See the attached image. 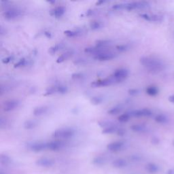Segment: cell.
<instances>
[{
    "label": "cell",
    "mask_w": 174,
    "mask_h": 174,
    "mask_svg": "<svg viewBox=\"0 0 174 174\" xmlns=\"http://www.w3.org/2000/svg\"><path fill=\"white\" fill-rule=\"evenodd\" d=\"M25 64H26V60L25 59L22 58L15 64L14 67H20L22 66H24Z\"/></svg>",
    "instance_id": "obj_39"
},
{
    "label": "cell",
    "mask_w": 174,
    "mask_h": 174,
    "mask_svg": "<svg viewBox=\"0 0 174 174\" xmlns=\"http://www.w3.org/2000/svg\"><path fill=\"white\" fill-rule=\"evenodd\" d=\"M124 146V143L122 142H115L107 144V148L111 152H117L123 148Z\"/></svg>",
    "instance_id": "obj_14"
},
{
    "label": "cell",
    "mask_w": 174,
    "mask_h": 174,
    "mask_svg": "<svg viewBox=\"0 0 174 174\" xmlns=\"http://www.w3.org/2000/svg\"><path fill=\"white\" fill-rule=\"evenodd\" d=\"M111 42L110 40H98L96 41V47L100 48H103V47L110 44Z\"/></svg>",
    "instance_id": "obj_25"
},
{
    "label": "cell",
    "mask_w": 174,
    "mask_h": 174,
    "mask_svg": "<svg viewBox=\"0 0 174 174\" xmlns=\"http://www.w3.org/2000/svg\"><path fill=\"white\" fill-rule=\"evenodd\" d=\"M48 110V107L46 106H38L35 107L34 110V114L35 116H40L45 114Z\"/></svg>",
    "instance_id": "obj_16"
},
{
    "label": "cell",
    "mask_w": 174,
    "mask_h": 174,
    "mask_svg": "<svg viewBox=\"0 0 174 174\" xmlns=\"http://www.w3.org/2000/svg\"><path fill=\"white\" fill-rule=\"evenodd\" d=\"M57 92V87H51L48 88L47 91H46L45 95H53Z\"/></svg>",
    "instance_id": "obj_34"
},
{
    "label": "cell",
    "mask_w": 174,
    "mask_h": 174,
    "mask_svg": "<svg viewBox=\"0 0 174 174\" xmlns=\"http://www.w3.org/2000/svg\"><path fill=\"white\" fill-rule=\"evenodd\" d=\"M20 104L18 100L10 99L5 101L3 104V110L5 111H10L17 108Z\"/></svg>",
    "instance_id": "obj_7"
},
{
    "label": "cell",
    "mask_w": 174,
    "mask_h": 174,
    "mask_svg": "<svg viewBox=\"0 0 174 174\" xmlns=\"http://www.w3.org/2000/svg\"><path fill=\"white\" fill-rule=\"evenodd\" d=\"M7 124H8L7 120L4 119V118L3 116L0 118V127H1V129H4V128H6V127L7 126Z\"/></svg>",
    "instance_id": "obj_38"
},
{
    "label": "cell",
    "mask_w": 174,
    "mask_h": 174,
    "mask_svg": "<svg viewBox=\"0 0 174 174\" xmlns=\"http://www.w3.org/2000/svg\"><path fill=\"white\" fill-rule=\"evenodd\" d=\"M131 117V113H124L122 115H120V116L118 118V120H119V122L120 123H126L127 121H129L130 119V118Z\"/></svg>",
    "instance_id": "obj_27"
},
{
    "label": "cell",
    "mask_w": 174,
    "mask_h": 174,
    "mask_svg": "<svg viewBox=\"0 0 174 174\" xmlns=\"http://www.w3.org/2000/svg\"><path fill=\"white\" fill-rule=\"evenodd\" d=\"M167 174H174V170L170 169L169 171H168V172H167Z\"/></svg>",
    "instance_id": "obj_46"
},
{
    "label": "cell",
    "mask_w": 174,
    "mask_h": 174,
    "mask_svg": "<svg viewBox=\"0 0 174 174\" xmlns=\"http://www.w3.org/2000/svg\"><path fill=\"white\" fill-rule=\"evenodd\" d=\"M106 162V160L102 156H97L93 160V163L95 165H103Z\"/></svg>",
    "instance_id": "obj_29"
},
{
    "label": "cell",
    "mask_w": 174,
    "mask_h": 174,
    "mask_svg": "<svg viewBox=\"0 0 174 174\" xmlns=\"http://www.w3.org/2000/svg\"><path fill=\"white\" fill-rule=\"evenodd\" d=\"M116 133L118 134V136H124L126 133V130H124V129H119V130L117 131Z\"/></svg>",
    "instance_id": "obj_42"
},
{
    "label": "cell",
    "mask_w": 174,
    "mask_h": 174,
    "mask_svg": "<svg viewBox=\"0 0 174 174\" xmlns=\"http://www.w3.org/2000/svg\"><path fill=\"white\" fill-rule=\"evenodd\" d=\"M12 57H8L6 58H4V59L2 60V62L5 64H7V63H10V62L12 61Z\"/></svg>",
    "instance_id": "obj_43"
},
{
    "label": "cell",
    "mask_w": 174,
    "mask_h": 174,
    "mask_svg": "<svg viewBox=\"0 0 174 174\" xmlns=\"http://www.w3.org/2000/svg\"><path fill=\"white\" fill-rule=\"evenodd\" d=\"M65 10H66V9L64 6H57V7L52 10L51 14L56 18H59L65 14Z\"/></svg>",
    "instance_id": "obj_15"
},
{
    "label": "cell",
    "mask_w": 174,
    "mask_h": 174,
    "mask_svg": "<svg viewBox=\"0 0 174 174\" xmlns=\"http://www.w3.org/2000/svg\"><path fill=\"white\" fill-rule=\"evenodd\" d=\"M11 162V159L10 157L6 155V154H2L0 155V163H1L2 165H8Z\"/></svg>",
    "instance_id": "obj_24"
},
{
    "label": "cell",
    "mask_w": 174,
    "mask_h": 174,
    "mask_svg": "<svg viewBox=\"0 0 174 174\" xmlns=\"http://www.w3.org/2000/svg\"><path fill=\"white\" fill-rule=\"evenodd\" d=\"M29 148H30L34 152H41L45 149H47V143L44 142H34L30 144L29 146Z\"/></svg>",
    "instance_id": "obj_12"
},
{
    "label": "cell",
    "mask_w": 174,
    "mask_h": 174,
    "mask_svg": "<svg viewBox=\"0 0 174 174\" xmlns=\"http://www.w3.org/2000/svg\"><path fill=\"white\" fill-rule=\"evenodd\" d=\"M115 57H116V54H114L113 52H107L106 51L101 52L97 55H95L94 57L95 59L100 61L111 60L112 59H114Z\"/></svg>",
    "instance_id": "obj_6"
},
{
    "label": "cell",
    "mask_w": 174,
    "mask_h": 174,
    "mask_svg": "<svg viewBox=\"0 0 174 174\" xmlns=\"http://www.w3.org/2000/svg\"><path fill=\"white\" fill-rule=\"evenodd\" d=\"M127 165V161L123 159H118L114 160L112 163V165L116 168H123Z\"/></svg>",
    "instance_id": "obj_19"
},
{
    "label": "cell",
    "mask_w": 174,
    "mask_h": 174,
    "mask_svg": "<svg viewBox=\"0 0 174 174\" xmlns=\"http://www.w3.org/2000/svg\"><path fill=\"white\" fill-rule=\"evenodd\" d=\"M68 91V88L66 86L64 85H60V86L57 87V92L60 94H65Z\"/></svg>",
    "instance_id": "obj_35"
},
{
    "label": "cell",
    "mask_w": 174,
    "mask_h": 174,
    "mask_svg": "<svg viewBox=\"0 0 174 174\" xmlns=\"http://www.w3.org/2000/svg\"><path fill=\"white\" fill-rule=\"evenodd\" d=\"M173 145L174 146V140H173Z\"/></svg>",
    "instance_id": "obj_48"
},
{
    "label": "cell",
    "mask_w": 174,
    "mask_h": 174,
    "mask_svg": "<svg viewBox=\"0 0 174 174\" xmlns=\"http://www.w3.org/2000/svg\"><path fill=\"white\" fill-rule=\"evenodd\" d=\"M150 7V4L147 2H134L123 4V9L127 10H133L136 9H144Z\"/></svg>",
    "instance_id": "obj_3"
},
{
    "label": "cell",
    "mask_w": 174,
    "mask_h": 174,
    "mask_svg": "<svg viewBox=\"0 0 174 174\" xmlns=\"http://www.w3.org/2000/svg\"><path fill=\"white\" fill-rule=\"evenodd\" d=\"M102 23L101 22L98 21H92L90 23V27L93 29V30H97L102 27Z\"/></svg>",
    "instance_id": "obj_28"
},
{
    "label": "cell",
    "mask_w": 174,
    "mask_h": 174,
    "mask_svg": "<svg viewBox=\"0 0 174 174\" xmlns=\"http://www.w3.org/2000/svg\"><path fill=\"white\" fill-rule=\"evenodd\" d=\"M106 2L105 1H100V2H97V5H99V4H103V3H105Z\"/></svg>",
    "instance_id": "obj_47"
},
{
    "label": "cell",
    "mask_w": 174,
    "mask_h": 174,
    "mask_svg": "<svg viewBox=\"0 0 174 174\" xmlns=\"http://www.w3.org/2000/svg\"><path fill=\"white\" fill-rule=\"evenodd\" d=\"M103 101V98L101 96H94L91 98V102L93 105H99L102 103Z\"/></svg>",
    "instance_id": "obj_30"
},
{
    "label": "cell",
    "mask_w": 174,
    "mask_h": 174,
    "mask_svg": "<svg viewBox=\"0 0 174 174\" xmlns=\"http://www.w3.org/2000/svg\"><path fill=\"white\" fill-rule=\"evenodd\" d=\"M130 113L131 116L134 117H149L152 116V111L149 109H147V108L135 110Z\"/></svg>",
    "instance_id": "obj_9"
},
{
    "label": "cell",
    "mask_w": 174,
    "mask_h": 174,
    "mask_svg": "<svg viewBox=\"0 0 174 174\" xmlns=\"http://www.w3.org/2000/svg\"><path fill=\"white\" fill-rule=\"evenodd\" d=\"M159 142H160L159 140L157 138V137H153V138L152 139V143L153 144H158L159 143Z\"/></svg>",
    "instance_id": "obj_44"
},
{
    "label": "cell",
    "mask_w": 174,
    "mask_h": 174,
    "mask_svg": "<svg viewBox=\"0 0 174 174\" xmlns=\"http://www.w3.org/2000/svg\"><path fill=\"white\" fill-rule=\"evenodd\" d=\"M129 48V46L127 45V44H121V45L117 46V47H116V49L120 52L127 51Z\"/></svg>",
    "instance_id": "obj_37"
},
{
    "label": "cell",
    "mask_w": 174,
    "mask_h": 174,
    "mask_svg": "<svg viewBox=\"0 0 174 174\" xmlns=\"http://www.w3.org/2000/svg\"><path fill=\"white\" fill-rule=\"evenodd\" d=\"M64 146V143L60 141H52L47 143V149L52 151H57L61 149Z\"/></svg>",
    "instance_id": "obj_13"
},
{
    "label": "cell",
    "mask_w": 174,
    "mask_h": 174,
    "mask_svg": "<svg viewBox=\"0 0 174 174\" xmlns=\"http://www.w3.org/2000/svg\"><path fill=\"white\" fill-rule=\"evenodd\" d=\"M168 99H169V101L171 103H172L174 104V95H170V96L168 98Z\"/></svg>",
    "instance_id": "obj_45"
},
{
    "label": "cell",
    "mask_w": 174,
    "mask_h": 174,
    "mask_svg": "<svg viewBox=\"0 0 174 174\" xmlns=\"http://www.w3.org/2000/svg\"><path fill=\"white\" fill-rule=\"evenodd\" d=\"M75 135V131L70 128H62L55 130L52 133V136L58 139H69Z\"/></svg>",
    "instance_id": "obj_2"
},
{
    "label": "cell",
    "mask_w": 174,
    "mask_h": 174,
    "mask_svg": "<svg viewBox=\"0 0 174 174\" xmlns=\"http://www.w3.org/2000/svg\"><path fill=\"white\" fill-rule=\"evenodd\" d=\"M116 83H117L116 80H115L113 77H111L110 78H106V79L103 80L95 81L93 83H91V86L95 88L100 87H107Z\"/></svg>",
    "instance_id": "obj_5"
},
{
    "label": "cell",
    "mask_w": 174,
    "mask_h": 174,
    "mask_svg": "<svg viewBox=\"0 0 174 174\" xmlns=\"http://www.w3.org/2000/svg\"><path fill=\"white\" fill-rule=\"evenodd\" d=\"M0 174H3V173H2V172H1V173H0Z\"/></svg>",
    "instance_id": "obj_49"
},
{
    "label": "cell",
    "mask_w": 174,
    "mask_h": 174,
    "mask_svg": "<svg viewBox=\"0 0 174 174\" xmlns=\"http://www.w3.org/2000/svg\"><path fill=\"white\" fill-rule=\"evenodd\" d=\"M99 125L101 127H103L104 128V129H106V128H107L109 127L114 126V124L112 122H111V121L102 120V121H100V122H99Z\"/></svg>",
    "instance_id": "obj_31"
},
{
    "label": "cell",
    "mask_w": 174,
    "mask_h": 174,
    "mask_svg": "<svg viewBox=\"0 0 174 174\" xmlns=\"http://www.w3.org/2000/svg\"><path fill=\"white\" fill-rule=\"evenodd\" d=\"M140 91L138 89H136V88H131V89L129 90V94L131 95H136L137 94H139Z\"/></svg>",
    "instance_id": "obj_41"
},
{
    "label": "cell",
    "mask_w": 174,
    "mask_h": 174,
    "mask_svg": "<svg viewBox=\"0 0 174 174\" xmlns=\"http://www.w3.org/2000/svg\"><path fill=\"white\" fill-rule=\"evenodd\" d=\"M146 169L147 170L148 172L150 173H156L159 172V167L157 166L156 164L154 163H148L146 166Z\"/></svg>",
    "instance_id": "obj_21"
},
{
    "label": "cell",
    "mask_w": 174,
    "mask_h": 174,
    "mask_svg": "<svg viewBox=\"0 0 174 174\" xmlns=\"http://www.w3.org/2000/svg\"><path fill=\"white\" fill-rule=\"evenodd\" d=\"M73 51H67L64 52L63 54H62L61 56L58 57L57 62L58 63H63V61H66L68 59H70L72 55H73Z\"/></svg>",
    "instance_id": "obj_17"
},
{
    "label": "cell",
    "mask_w": 174,
    "mask_h": 174,
    "mask_svg": "<svg viewBox=\"0 0 174 174\" xmlns=\"http://www.w3.org/2000/svg\"><path fill=\"white\" fill-rule=\"evenodd\" d=\"M140 63L152 74H158L165 69V65L162 61L151 57H142L140 58Z\"/></svg>",
    "instance_id": "obj_1"
},
{
    "label": "cell",
    "mask_w": 174,
    "mask_h": 174,
    "mask_svg": "<svg viewBox=\"0 0 174 174\" xmlns=\"http://www.w3.org/2000/svg\"><path fill=\"white\" fill-rule=\"evenodd\" d=\"M38 125V122L35 120H28L24 123V128L25 129H33Z\"/></svg>",
    "instance_id": "obj_20"
},
{
    "label": "cell",
    "mask_w": 174,
    "mask_h": 174,
    "mask_svg": "<svg viewBox=\"0 0 174 174\" xmlns=\"http://www.w3.org/2000/svg\"><path fill=\"white\" fill-rule=\"evenodd\" d=\"M128 75H129V71L126 69L120 68L114 72L112 77L116 80L117 83H120L127 78Z\"/></svg>",
    "instance_id": "obj_4"
},
{
    "label": "cell",
    "mask_w": 174,
    "mask_h": 174,
    "mask_svg": "<svg viewBox=\"0 0 174 174\" xmlns=\"http://www.w3.org/2000/svg\"><path fill=\"white\" fill-rule=\"evenodd\" d=\"M21 15V12L18 9L11 8L8 9L4 12V16L8 20H12L19 17Z\"/></svg>",
    "instance_id": "obj_8"
},
{
    "label": "cell",
    "mask_w": 174,
    "mask_h": 174,
    "mask_svg": "<svg viewBox=\"0 0 174 174\" xmlns=\"http://www.w3.org/2000/svg\"><path fill=\"white\" fill-rule=\"evenodd\" d=\"M83 77V75L81 73H75L71 75L72 79H74V80H79V79H81Z\"/></svg>",
    "instance_id": "obj_40"
},
{
    "label": "cell",
    "mask_w": 174,
    "mask_h": 174,
    "mask_svg": "<svg viewBox=\"0 0 174 174\" xmlns=\"http://www.w3.org/2000/svg\"><path fill=\"white\" fill-rule=\"evenodd\" d=\"M121 110H121V108L120 107H114L111 108L110 110H108L107 113L111 115H116V114H119L121 111Z\"/></svg>",
    "instance_id": "obj_33"
},
{
    "label": "cell",
    "mask_w": 174,
    "mask_h": 174,
    "mask_svg": "<svg viewBox=\"0 0 174 174\" xmlns=\"http://www.w3.org/2000/svg\"><path fill=\"white\" fill-rule=\"evenodd\" d=\"M146 93L150 96H156L159 93L158 88L155 86H150L146 88Z\"/></svg>",
    "instance_id": "obj_22"
},
{
    "label": "cell",
    "mask_w": 174,
    "mask_h": 174,
    "mask_svg": "<svg viewBox=\"0 0 174 174\" xmlns=\"http://www.w3.org/2000/svg\"><path fill=\"white\" fill-rule=\"evenodd\" d=\"M144 20L150 22H160L163 21V17L160 15L157 14H141L140 15Z\"/></svg>",
    "instance_id": "obj_11"
},
{
    "label": "cell",
    "mask_w": 174,
    "mask_h": 174,
    "mask_svg": "<svg viewBox=\"0 0 174 174\" xmlns=\"http://www.w3.org/2000/svg\"><path fill=\"white\" fill-rule=\"evenodd\" d=\"M80 33L78 31H71V30H67L64 31V34L70 38H74L77 36Z\"/></svg>",
    "instance_id": "obj_32"
},
{
    "label": "cell",
    "mask_w": 174,
    "mask_h": 174,
    "mask_svg": "<svg viewBox=\"0 0 174 174\" xmlns=\"http://www.w3.org/2000/svg\"><path fill=\"white\" fill-rule=\"evenodd\" d=\"M59 49H60V46L59 45V44H57V45L53 46V47H51L50 48H49L48 52H50V54L54 55V54H55L56 52H57L59 50Z\"/></svg>",
    "instance_id": "obj_36"
},
{
    "label": "cell",
    "mask_w": 174,
    "mask_h": 174,
    "mask_svg": "<svg viewBox=\"0 0 174 174\" xmlns=\"http://www.w3.org/2000/svg\"><path fill=\"white\" fill-rule=\"evenodd\" d=\"M36 165H38L39 167H52L55 164L54 160L48 158H41L39 159L35 162Z\"/></svg>",
    "instance_id": "obj_10"
},
{
    "label": "cell",
    "mask_w": 174,
    "mask_h": 174,
    "mask_svg": "<svg viewBox=\"0 0 174 174\" xmlns=\"http://www.w3.org/2000/svg\"><path fill=\"white\" fill-rule=\"evenodd\" d=\"M131 129L136 133H144L147 131V127L144 124H133L131 127Z\"/></svg>",
    "instance_id": "obj_18"
},
{
    "label": "cell",
    "mask_w": 174,
    "mask_h": 174,
    "mask_svg": "<svg viewBox=\"0 0 174 174\" xmlns=\"http://www.w3.org/2000/svg\"><path fill=\"white\" fill-rule=\"evenodd\" d=\"M119 130V128H118L116 125L109 127L106 129H103L102 131L103 134H112L114 133L117 132V131Z\"/></svg>",
    "instance_id": "obj_26"
},
{
    "label": "cell",
    "mask_w": 174,
    "mask_h": 174,
    "mask_svg": "<svg viewBox=\"0 0 174 174\" xmlns=\"http://www.w3.org/2000/svg\"><path fill=\"white\" fill-rule=\"evenodd\" d=\"M154 120L159 124H165L168 122V119L164 114H158L154 118Z\"/></svg>",
    "instance_id": "obj_23"
}]
</instances>
